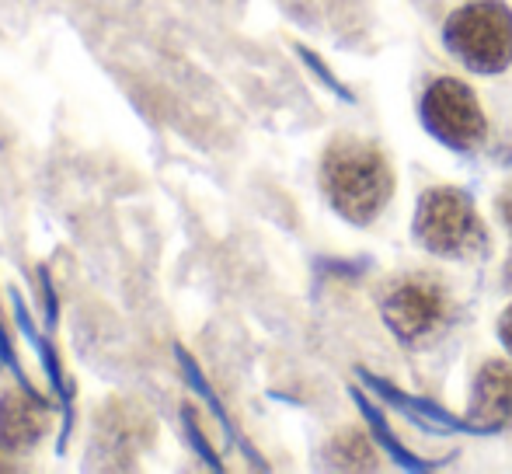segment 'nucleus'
<instances>
[{
	"label": "nucleus",
	"instance_id": "obj_1",
	"mask_svg": "<svg viewBox=\"0 0 512 474\" xmlns=\"http://www.w3.org/2000/svg\"><path fill=\"white\" fill-rule=\"evenodd\" d=\"M321 185L335 213L349 224H373L394 192V175L377 147L359 140H338L321 164Z\"/></svg>",
	"mask_w": 512,
	"mask_h": 474
},
{
	"label": "nucleus",
	"instance_id": "obj_2",
	"mask_svg": "<svg viewBox=\"0 0 512 474\" xmlns=\"http://www.w3.org/2000/svg\"><path fill=\"white\" fill-rule=\"evenodd\" d=\"M446 46L464 67L499 74L512 63V11L502 0H471L446 21Z\"/></svg>",
	"mask_w": 512,
	"mask_h": 474
},
{
	"label": "nucleus",
	"instance_id": "obj_3",
	"mask_svg": "<svg viewBox=\"0 0 512 474\" xmlns=\"http://www.w3.org/2000/svg\"><path fill=\"white\" fill-rule=\"evenodd\" d=\"M415 237L432 255H446V258L478 255L488 244L485 224H481L474 203L460 189H446V185L429 189L418 199Z\"/></svg>",
	"mask_w": 512,
	"mask_h": 474
},
{
	"label": "nucleus",
	"instance_id": "obj_4",
	"mask_svg": "<svg viewBox=\"0 0 512 474\" xmlns=\"http://www.w3.org/2000/svg\"><path fill=\"white\" fill-rule=\"evenodd\" d=\"M422 122L436 140L446 147L471 154L485 140V109L478 105L474 91L457 77H439L422 95Z\"/></svg>",
	"mask_w": 512,
	"mask_h": 474
},
{
	"label": "nucleus",
	"instance_id": "obj_5",
	"mask_svg": "<svg viewBox=\"0 0 512 474\" xmlns=\"http://www.w3.org/2000/svg\"><path fill=\"white\" fill-rule=\"evenodd\" d=\"M384 321L398 339L422 342L429 339L436 328L446 325L450 318V297L446 286L432 276H405L394 286H387L384 300H380Z\"/></svg>",
	"mask_w": 512,
	"mask_h": 474
},
{
	"label": "nucleus",
	"instance_id": "obj_6",
	"mask_svg": "<svg viewBox=\"0 0 512 474\" xmlns=\"http://www.w3.org/2000/svg\"><path fill=\"white\" fill-rule=\"evenodd\" d=\"M512 422V366L506 359H492L478 370L471 394V426L495 433Z\"/></svg>",
	"mask_w": 512,
	"mask_h": 474
},
{
	"label": "nucleus",
	"instance_id": "obj_7",
	"mask_svg": "<svg viewBox=\"0 0 512 474\" xmlns=\"http://www.w3.org/2000/svg\"><path fill=\"white\" fill-rule=\"evenodd\" d=\"M42 398L35 391L21 394H4L0 398V447L4 450H28L46 429L42 419Z\"/></svg>",
	"mask_w": 512,
	"mask_h": 474
},
{
	"label": "nucleus",
	"instance_id": "obj_8",
	"mask_svg": "<svg viewBox=\"0 0 512 474\" xmlns=\"http://www.w3.org/2000/svg\"><path fill=\"white\" fill-rule=\"evenodd\" d=\"M11 307H14V321H18V328L28 335V342H32V349H35V353H39V359H42V370H46V377H49V387H53V391H56V401H60V408H63V440H60V450H63V447H67L70 429H74V391H70V380L63 377L60 359H56L53 346H49V342L42 339L39 328L32 325V318H28V307L21 304L18 293H11Z\"/></svg>",
	"mask_w": 512,
	"mask_h": 474
},
{
	"label": "nucleus",
	"instance_id": "obj_9",
	"mask_svg": "<svg viewBox=\"0 0 512 474\" xmlns=\"http://www.w3.org/2000/svg\"><path fill=\"white\" fill-rule=\"evenodd\" d=\"M328 457L331 464H338V468H373V457H377V450H373L370 436L363 433V429H349V433L335 436V443L328 447Z\"/></svg>",
	"mask_w": 512,
	"mask_h": 474
},
{
	"label": "nucleus",
	"instance_id": "obj_10",
	"mask_svg": "<svg viewBox=\"0 0 512 474\" xmlns=\"http://www.w3.org/2000/svg\"><path fill=\"white\" fill-rule=\"evenodd\" d=\"M175 359H178V366H182V373H185V380H189V387L199 394V398L206 401L209 412H213L216 419L223 422V429H227V433H230V419H227V412H223V405H220V398H216V394H213V387L206 384V377H203V370H199V363H196V359H192L189 353H185L182 346L175 349Z\"/></svg>",
	"mask_w": 512,
	"mask_h": 474
},
{
	"label": "nucleus",
	"instance_id": "obj_11",
	"mask_svg": "<svg viewBox=\"0 0 512 474\" xmlns=\"http://www.w3.org/2000/svg\"><path fill=\"white\" fill-rule=\"evenodd\" d=\"M182 422H185V436H189V443H192V447H196V454H199V457H203V461L209 464V468H216V471H220V468H223V464H220V461H216L213 447H209V443H206L203 429H199V426H196V415H192V412H189V408H185V412H182Z\"/></svg>",
	"mask_w": 512,
	"mask_h": 474
},
{
	"label": "nucleus",
	"instance_id": "obj_12",
	"mask_svg": "<svg viewBox=\"0 0 512 474\" xmlns=\"http://www.w3.org/2000/svg\"><path fill=\"white\" fill-rule=\"evenodd\" d=\"M0 363H4L7 370L14 373V380H18V384H21V391H35V387L28 384L25 370H21L18 356H14V346H11V339H7V332H4V321H0Z\"/></svg>",
	"mask_w": 512,
	"mask_h": 474
},
{
	"label": "nucleus",
	"instance_id": "obj_13",
	"mask_svg": "<svg viewBox=\"0 0 512 474\" xmlns=\"http://www.w3.org/2000/svg\"><path fill=\"white\" fill-rule=\"evenodd\" d=\"M39 279H42V300H46V325L53 328L56 325V314H60V300L53 293V283H49V272L39 269Z\"/></svg>",
	"mask_w": 512,
	"mask_h": 474
},
{
	"label": "nucleus",
	"instance_id": "obj_14",
	"mask_svg": "<svg viewBox=\"0 0 512 474\" xmlns=\"http://www.w3.org/2000/svg\"><path fill=\"white\" fill-rule=\"evenodd\" d=\"M499 217H502V224H506V231L512 234V185H506V189H502V196H499ZM506 276L512 279V262H509V272Z\"/></svg>",
	"mask_w": 512,
	"mask_h": 474
},
{
	"label": "nucleus",
	"instance_id": "obj_15",
	"mask_svg": "<svg viewBox=\"0 0 512 474\" xmlns=\"http://www.w3.org/2000/svg\"><path fill=\"white\" fill-rule=\"evenodd\" d=\"M499 335H502V342H506V349L512 353V307H506V314H502V321H499Z\"/></svg>",
	"mask_w": 512,
	"mask_h": 474
}]
</instances>
